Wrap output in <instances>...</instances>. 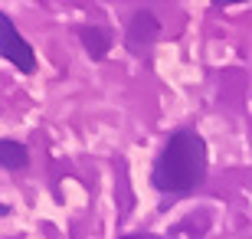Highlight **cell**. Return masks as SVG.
Returning <instances> with one entry per match:
<instances>
[{
	"mask_svg": "<svg viewBox=\"0 0 252 239\" xmlns=\"http://www.w3.org/2000/svg\"><path fill=\"white\" fill-rule=\"evenodd\" d=\"M206 177V141L196 131H174L151 167V184L160 193H187Z\"/></svg>",
	"mask_w": 252,
	"mask_h": 239,
	"instance_id": "6da1fadb",
	"label": "cell"
},
{
	"mask_svg": "<svg viewBox=\"0 0 252 239\" xmlns=\"http://www.w3.org/2000/svg\"><path fill=\"white\" fill-rule=\"evenodd\" d=\"M0 56L13 63V69L20 72H33L36 69V53L30 46L27 39L20 36V30L13 27V20L7 13H0Z\"/></svg>",
	"mask_w": 252,
	"mask_h": 239,
	"instance_id": "7a4b0ae2",
	"label": "cell"
},
{
	"mask_svg": "<svg viewBox=\"0 0 252 239\" xmlns=\"http://www.w3.org/2000/svg\"><path fill=\"white\" fill-rule=\"evenodd\" d=\"M79 39L85 43V49H89L92 59H102L108 53V46H112V33L102 30V27H79Z\"/></svg>",
	"mask_w": 252,
	"mask_h": 239,
	"instance_id": "3957f363",
	"label": "cell"
},
{
	"mask_svg": "<svg viewBox=\"0 0 252 239\" xmlns=\"http://www.w3.org/2000/svg\"><path fill=\"white\" fill-rule=\"evenodd\" d=\"M0 161H3V171H23L27 167V147L20 141L3 138L0 141Z\"/></svg>",
	"mask_w": 252,
	"mask_h": 239,
	"instance_id": "277c9868",
	"label": "cell"
},
{
	"mask_svg": "<svg viewBox=\"0 0 252 239\" xmlns=\"http://www.w3.org/2000/svg\"><path fill=\"white\" fill-rule=\"evenodd\" d=\"M122 239H167V236H158V233H131V236H122Z\"/></svg>",
	"mask_w": 252,
	"mask_h": 239,
	"instance_id": "5b68a950",
	"label": "cell"
},
{
	"mask_svg": "<svg viewBox=\"0 0 252 239\" xmlns=\"http://www.w3.org/2000/svg\"><path fill=\"white\" fill-rule=\"evenodd\" d=\"M216 7H233V3H243V0H213Z\"/></svg>",
	"mask_w": 252,
	"mask_h": 239,
	"instance_id": "8992f818",
	"label": "cell"
}]
</instances>
